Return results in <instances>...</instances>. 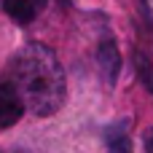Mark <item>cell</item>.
Wrapping results in <instances>:
<instances>
[{
  "instance_id": "3",
  "label": "cell",
  "mask_w": 153,
  "mask_h": 153,
  "mask_svg": "<svg viewBox=\"0 0 153 153\" xmlns=\"http://www.w3.org/2000/svg\"><path fill=\"white\" fill-rule=\"evenodd\" d=\"M97 65L102 67V73L108 75L110 83H116L118 78V70H121V51L113 40H102L100 48H97Z\"/></svg>"
},
{
  "instance_id": "2",
  "label": "cell",
  "mask_w": 153,
  "mask_h": 153,
  "mask_svg": "<svg viewBox=\"0 0 153 153\" xmlns=\"http://www.w3.org/2000/svg\"><path fill=\"white\" fill-rule=\"evenodd\" d=\"M24 113V102L19 100V94L5 83L0 86V129H8L13 126Z\"/></svg>"
},
{
  "instance_id": "6",
  "label": "cell",
  "mask_w": 153,
  "mask_h": 153,
  "mask_svg": "<svg viewBox=\"0 0 153 153\" xmlns=\"http://www.w3.org/2000/svg\"><path fill=\"white\" fill-rule=\"evenodd\" d=\"M134 65H137V75L143 78V83L148 86V91H153V65L148 56H143V54H137L134 56Z\"/></svg>"
},
{
  "instance_id": "8",
  "label": "cell",
  "mask_w": 153,
  "mask_h": 153,
  "mask_svg": "<svg viewBox=\"0 0 153 153\" xmlns=\"http://www.w3.org/2000/svg\"><path fill=\"white\" fill-rule=\"evenodd\" d=\"M38 3H46V0H38Z\"/></svg>"
},
{
  "instance_id": "1",
  "label": "cell",
  "mask_w": 153,
  "mask_h": 153,
  "mask_svg": "<svg viewBox=\"0 0 153 153\" xmlns=\"http://www.w3.org/2000/svg\"><path fill=\"white\" fill-rule=\"evenodd\" d=\"M8 86L35 116H54L65 102V70L43 43L22 46L11 56Z\"/></svg>"
},
{
  "instance_id": "5",
  "label": "cell",
  "mask_w": 153,
  "mask_h": 153,
  "mask_svg": "<svg viewBox=\"0 0 153 153\" xmlns=\"http://www.w3.org/2000/svg\"><path fill=\"white\" fill-rule=\"evenodd\" d=\"M124 129H126V121H121L118 126L108 129V148H110V153H132V140H129V134Z\"/></svg>"
},
{
  "instance_id": "4",
  "label": "cell",
  "mask_w": 153,
  "mask_h": 153,
  "mask_svg": "<svg viewBox=\"0 0 153 153\" xmlns=\"http://www.w3.org/2000/svg\"><path fill=\"white\" fill-rule=\"evenodd\" d=\"M0 5H3V11H5L11 19H16L19 24H30V22L38 16V8H40L38 0H0Z\"/></svg>"
},
{
  "instance_id": "7",
  "label": "cell",
  "mask_w": 153,
  "mask_h": 153,
  "mask_svg": "<svg viewBox=\"0 0 153 153\" xmlns=\"http://www.w3.org/2000/svg\"><path fill=\"white\" fill-rule=\"evenodd\" d=\"M145 153H153V129L145 132Z\"/></svg>"
}]
</instances>
